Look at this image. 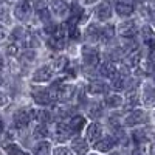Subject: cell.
Wrapping results in <instances>:
<instances>
[{"mask_svg":"<svg viewBox=\"0 0 155 155\" xmlns=\"http://www.w3.org/2000/svg\"><path fill=\"white\" fill-rule=\"evenodd\" d=\"M81 56H82V64L88 68H95V65L99 61L98 50L92 45H84L82 50H81Z\"/></svg>","mask_w":155,"mask_h":155,"instance_id":"6da1fadb","label":"cell"},{"mask_svg":"<svg viewBox=\"0 0 155 155\" xmlns=\"http://www.w3.org/2000/svg\"><path fill=\"white\" fill-rule=\"evenodd\" d=\"M31 96L37 106H48L53 102V98L50 95V90L44 87H33L31 88Z\"/></svg>","mask_w":155,"mask_h":155,"instance_id":"7a4b0ae2","label":"cell"},{"mask_svg":"<svg viewBox=\"0 0 155 155\" xmlns=\"http://www.w3.org/2000/svg\"><path fill=\"white\" fill-rule=\"evenodd\" d=\"M14 124L17 126V127H27L30 123H31V120H34V110H28V109H20V110H17L16 113H14Z\"/></svg>","mask_w":155,"mask_h":155,"instance_id":"3957f363","label":"cell"},{"mask_svg":"<svg viewBox=\"0 0 155 155\" xmlns=\"http://www.w3.org/2000/svg\"><path fill=\"white\" fill-rule=\"evenodd\" d=\"M50 6H51V11L59 17H67L70 14V6L65 0H51Z\"/></svg>","mask_w":155,"mask_h":155,"instance_id":"277c9868","label":"cell"},{"mask_svg":"<svg viewBox=\"0 0 155 155\" xmlns=\"http://www.w3.org/2000/svg\"><path fill=\"white\" fill-rule=\"evenodd\" d=\"M31 11H33V6L28 3V2H20L16 5L14 8V16L19 19V20H28L30 16H31Z\"/></svg>","mask_w":155,"mask_h":155,"instance_id":"5b68a950","label":"cell"},{"mask_svg":"<svg viewBox=\"0 0 155 155\" xmlns=\"http://www.w3.org/2000/svg\"><path fill=\"white\" fill-rule=\"evenodd\" d=\"M137 31H138V30H137V25H135L134 20H126V22L120 23V27H118L120 36H123V37H126V39L134 37V36L137 34Z\"/></svg>","mask_w":155,"mask_h":155,"instance_id":"8992f818","label":"cell"},{"mask_svg":"<svg viewBox=\"0 0 155 155\" xmlns=\"http://www.w3.org/2000/svg\"><path fill=\"white\" fill-rule=\"evenodd\" d=\"M146 121V113L143 110H132L126 116L124 124L126 126H137V124H143Z\"/></svg>","mask_w":155,"mask_h":155,"instance_id":"52a82bcc","label":"cell"},{"mask_svg":"<svg viewBox=\"0 0 155 155\" xmlns=\"http://www.w3.org/2000/svg\"><path fill=\"white\" fill-rule=\"evenodd\" d=\"M95 14H96V19L98 20H107L112 17V5L110 2H107V0H104V2H101L95 11Z\"/></svg>","mask_w":155,"mask_h":155,"instance_id":"ba28073f","label":"cell"},{"mask_svg":"<svg viewBox=\"0 0 155 155\" xmlns=\"http://www.w3.org/2000/svg\"><path fill=\"white\" fill-rule=\"evenodd\" d=\"M67 126L70 129L71 135L79 134L82 130V127L85 126V118H84V116H81V115H74V116H71V118H70V121L67 123Z\"/></svg>","mask_w":155,"mask_h":155,"instance_id":"9c48e42d","label":"cell"},{"mask_svg":"<svg viewBox=\"0 0 155 155\" xmlns=\"http://www.w3.org/2000/svg\"><path fill=\"white\" fill-rule=\"evenodd\" d=\"M51 76H53V70L50 67H41L37 68L33 74V81L34 82H47L51 79Z\"/></svg>","mask_w":155,"mask_h":155,"instance_id":"30bf717a","label":"cell"},{"mask_svg":"<svg viewBox=\"0 0 155 155\" xmlns=\"http://www.w3.org/2000/svg\"><path fill=\"white\" fill-rule=\"evenodd\" d=\"M115 144H116V141L112 137H106V138H99L96 141V143H95V149H98L99 152H110Z\"/></svg>","mask_w":155,"mask_h":155,"instance_id":"8fae6325","label":"cell"},{"mask_svg":"<svg viewBox=\"0 0 155 155\" xmlns=\"http://www.w3.org/2000/svg\"><path fill=\"white\" fill-rule=\"evenodd\" d=\"M71 150L76 152V155H85L88 152V144H87V140L78 137L71 141Z\"/></svg>","mask_w":155,"mask_h":155,"instance_id":"7c38bea8","label":"cell"},{"mask_svg":"<svg viewBox=\"0 0 155 155\" xmlns=\"http://www.w3.org/2000/svg\"><path fill=\"white\" fill-rule=\"evenodd\" d=\"M70 137H71V132H70L68 126L65 123H58L56 124V135H54V138L59 141V143H62V141H67Z\"/></svg>","mask_w":155,"mask_h":155,"instance_id":"4fadbf2b","label":"cell"},{"mask_svg":"<svg viewBox=\"0 0 155 155\" xmlns=\"http://www.w3.org/2000/svg\"><path fill=\"white\" fill-rule=\"evenodd\" d=\"M143 102H144V106H147V107L155 106V87L153 85H150V84H146L144 85V90H143Z\"/></svg>","mask_w":155,"mask_h":155,"instance_id":"5bb4252c","label":"cell"},{"mask_svg":"<svg viewBox=\"0 0 155 155\" xmlns=\"http://www.w3.org/2000/svg\"><path fill=\"white\" fill-rule=\"evenodd\" d=\"M99 74L104 76V78H109V79H113V78L118 74V70H116V67L112 62H104L99 65Z\"/></svg>","mask_w":155,"mask_h":155,"instance_id":"9a60e30c","label":"cell"},{"mask_svg":"<svg viewBox=\"0 0 155 155\" xmlns=\"http://www.w3.org/2000/svg\"><path fill=\"white\" fill-rule=\"evenodd\" d=\"M101 135H102V129L98 123H92L87 127V138L92 141V143H96V141L101 138Z\"/></svg>","mask_w":155,"mask_h":155,"instance_id":"2e32d148","label":"cell"},{"mask_svg":"<svg viewBox=\"0 0 155 155\" xmlns=\"http://www.w3.org/2000/svg\"><path fill=\"white\" fill-rule=\"evenodd\" d=\"M152 138H153V134L150 129H138V130L134 132V140L138 144H143L144 141H149Z\"/></svg>","mask_w":155,"mask_h":155,"instance_id":"e0dca14e","label":"cell"},{"mask_svg":"<svg viewBox=\"0 0 155 155\" xmlns=\"http://www.w3.org/2000/svg\"><path fill=\"white\" fill-rule=\"evenodd\" d=\"M140 62H141V56H140V51L138 50H134V51H130V53H127V56L124 58V65L127 68L137 67Z\"/></svg>","mask_w":155,"mask_h":155,"instance_id":"ac0fdd59","label":"cell"},{"mask_svg":"<svg viewBox=\"0 0 155 155\" xmlns=\"http://www.w3.org/2000/svg\"><path fill=\"white\" fill-rule=\"evenodd\" d=\"M115 9H116V12H118L120 16L127 17V16H130L132 12H134V5L129 3V2H126V0H120V2L116 3Z\"/></svg>","mask_w":155,"mask_h":155,"instance_id":"d6986e66","label":"cell"},{"mask_svg":"<svg viewBox=\"0 0 155 155\" xmlns=\"http://www.w3.org/2000/svg\"><path fill=\"white\" fill-rule=\"evenodd\" d=\"M104 104L110 109H118L123 106V98L120 95H109V96H106Z\"/></svg>","mask_w":155,"mask_h":155,"instance_id":"ffe728a7","label":"cell"},{"mask_svg":"<svg viewBox=\"0 0 155 155\" xmlns=\"http://www.w3.org/2000/svg\"><path fill=\"white\" fill-rule=\"evenodd\" d=\"M3 150L8 155H28L20 146H17L16 143H6V144H3Z\"/></svg>","mask_w":155,"mask_h":155,"instance_id":"44dd1931","label":"cell"},{"mask_svg":"<svg viewBox=\"0 0 155 155\" xmlns=\"http://www.w3.org/2000/svg\"><path fill=\"white\" fill-rule=\"evenodd\" d=\"M88 92L92 93V95H99V93H104V92H107V85H106L104 82L93 81V82H90V85H88Z\"/></svg>","mask_w":155,"mask_h":155,"instance_id":"7402d4cb","label":"cell"},{"mask_svg":"<svg viewBox=\"0 0 155 155\" xmlns=\"http://www.w3.org/2000/svg\"><path fill=\"white\" fill-rule=\"evenodd\" d=\"M99 27L98 25H95V23H92L90 27L87 28V31H85V37L88 39L90 42H95V41H98L99 39Z\"/></svg>","mask_w":155,"mask_h":155,"instance_id":"603a6c76","label":"cell"},{"mask_svg":"<svg viewBox=\"0 0 155 155\" xmlns=\"http://www.w3.org/2000/svg\"><path fill=\"white\" fill-rule=\"evenodd\" d=\"M137 104H138V90L132 88V90H129L127 95H126V106L127 107H135Z\"/></svg>","mask_w":155,"mask_h":155,"instance_id":"cb8c5ba5","label":"cell"},{"mask_svg":"<svg viewBox=\"0 0 155 155\" xmlns=\"http://www.w3.org/2000/svg\"><path fill=\"white\" fill-rule=\"evenodd\" d=\"M50 150V143L48 141H41V143L34 144L33 147V153L34 155H47Z\"/></svg>","mask_w":155,"mask_h":155,"instance_id":"d4e9b609","label":"cell"},{"mask_svg":"<svg viewBox=\"0 0 155 155\" xmlns=\"http://www.w3.org/2000/svg\"><path fill=\"white\" fill-rule=\"evenodd\" d=\"M113 34H115V28L112 27V25L102 27L99 30V39H101V41H110V39L113 37Z\"/></svg>","mask_w":155,"mask_h":155,"instance_id":"484cf974","label":"cell"},{"mask_svg":"<svg viewBox=\"0 0 155 155\" xmlns=\"http://www.w3.org/2000/svg\"><path fill=\"white\" fill-rule=\"evenodd\" d=\"M48 47L53 50H64L65 48V41L64 39H58V37H50L48 39Z\"/></svg>","mask_w":155,"mask_h":155,"instance_id":"4316f807","label":"cell"},{"mask_svg":"<svg viewBox=\"0 0 155 155\" xmlns=\"http://www.w3.org/2000/svg\"><path fill=\"white\" fill-rule=\"evenodd\" d=\"M112 81H113V82H112V88L116 90V92H118V90H123V88L126 87V79H124V76H121V74H120V76L116 74Z\"/></svg>","mask_w":155,"mask_h":155,"instance_id":"83f0119b","label":"cell"},{"mask_svg":"<svg viewBox=\"0 0 155 155\" xmlns=\"http://www.w3.org/2000/svg\"><path fill=\"white\" fill-rule=\"evenodd\" d=\"M47 135H48L47 124H39V126L34 129V137H37V138H45Z\"/></svg>","mask_w":155,"mask_h":155,"instance_id":"f1b7e54d","label":"cell"},{"mask_svg":"<svg viewBox=\"0 0 155 155\" xmlns=\"http://www.w3.org/2000/svg\"><path fill=\"white\" fill-rule=\"evenodd\" d=\"M12 39H16V41H23L25 36H27V33H25V30L22 27H16L14 30H12Z\"/></svg>","mask_w":155,"mask_h":155,"instance_id":"f546056e","label":"cell"},{"mask_svg":"<svg viewBox=\"0 0 155 155\" xmlns=\"http://www.w3.org/2000/svg\"><path fill=\"white\" fill-rule=\"evenodd\" d=\"M0 20L2 22H9V11L6 3H0Z\"/></svg>","mask_w":155,"mask_h":155,"instance_id":"4dcf8cb0","label":"cell"},{"mask_svg":"<svg viewBox=\"0 0 155 155\" xmlns=\"http://www.w3.org/2000/svg\"><path fill=\"white\" fill-rule=\"evenodd\" d=\"M34 58H36V53H34V51H31V50H28V51H23V53H22L20 61L25 62V64H30V62L34 61Z\"/></svg>","mask_w":155,"mask_h":155,"instance_id":"1f68e13d","label":"cell"},{"mask_svg":"<svg viewBox=\"0 0 155 155\" xmlns=\"http://www.w3.org/2000/svg\"><path fill=\"white\" fill-rule=\"evenodd\" d=\"M64 70H65L71 78H74V76L78 74V65H76L74 62H70V64L67 62V65H65V68H64Z\"/></svg>","mask_w":155,"mask_h":155,"instance_id":"d6a6232c","label":"cell"},{"mask_svg":"<svg viewBox=\"0 0 155 155\" xmlns=\"http://www.w3.org/2000/svg\"><path fill=\"white\" fill-rule=\"evenodd\" d=\"M39 12V17H41V20L42 22H45V23H50V19H51V16H50V11L45 8V9H41V11H37Z\"/></svg>","mask_w":155,"mask_h":155,"instance_id":"836d02e7","label":"cell"},{"mask_svg":"<svg viewBox=\"0 0 155 155\" xmlns=\"http://www.w3.org/2000/svg\"><path fill=\"white\" fill-rule=\"evenodd\" d=\"M101 113H102V107H99V106H95V109H92L88 112V115H90V118H99L101 116Z\"/></svg>","mask_w":155,"mask_h":155,"instance_id":"e575fe53","label":"cell"},{"mask_svg":"<svg viewBox=\"0 0 155 155\" xmlns=\"http://www.w3.org/2000/svg\"><path fill=\"white\" fill-rule=\"evenodd\" d=\"M33 8H34L36 11L45 9V8H47V3H45V0H34V2H33Z\"/></svg>","mask_w":155,"mask_h":155,"instance_id":"d590c367","label":"cell"},{"mask_svg":"<svg viewBox=\"0 0 155 155\" xmlns=\"http://www.w3.org/2000/svg\"><path fill=\"white\" fill-rule=\"evenodd\" d=\"M65 65H67V61L64 59V58H59L58 61H54V68L56 70H64V68H65Z\"/></svg>","mask_w":155,"mask_h":155,"instance_id":"8d00e7d4","label":"cell"},{"mask_svg":"<svg viewBox=\"0 0 155 155\" xmlns=\"http://www.w3.org/2000/svg\"><path fill=\"white\" fill-rule=\"evenodd\" d=\"M17 51H19V48H17V45H14V44H9V45L6 47V53H8L9 56H16Z\"/></svg>","mask_w":155,"mask_h":155,"instance_id":"74e56055","label":"cell"},{"mask_svg":"<svg viewBox=\"0 0 155 155\" xmlns=\"http://www.w3.org/2000/svg\"><path fill=\"white\" fill-rule=\"evenodd\" d=\"M53 153L54 155H71L70 149H67V147H58V149H54Z\"/></svg>","mask_w":155,"mask_h":155,"instance_id":"f35d334b","label":"cell"},{"mask_svg":"<svg viewBox=\"0 0 155 155\" xmlns=\"http://www.w3.org/2000/svg\"><path fill=\"white\" fill-rule=\"evenodd\" d=\"M9 102V99H8V96L3 93V92H0V106H6Z\"/></svg>","mask_w":155,"mask_h":155,"instance_id":"ab89813d","label":"cell"},{"mask_svg":"<svg viewBox=\"0 0 155 155\" xmlns=\"http://www.w3.org/2000/svg\"><path fill=\"white\" fill-rule=\"evenodd\" d=\"M5 36H6V31H5V28L2 27V25H0V41H2Z\"/></svg>","mask_w":155,"mask_h":155,"instance_id":"60d3db41","label":"cell"},{"mask_svg":"<svg viewBox=\"0 0 155 155\" xmlns=\"http://www.w3.org/2000/svg\"><path fill=\"white\" fill-rule=\"evenodd\" d=\"M3 132V120H2V116H0V134Z\"/></svg>","mask_w":155,"mask_h":155,"instance_id":"b9f144b4","label":"cell"},{"mask_svg":"<svg viewBox=\"0 0 155 155\" xmlns=\"http://www.w3.org/2000/svg\"><path fill=\"white\" fill-rule=\"evenodd\" d=\"M95 2H98V0H85V3H87V5H93Z\"/></svg>","mask_w":155,"mask_h":155,"instance_id":"7bdbcfd3","label":"cell"},{"mask_svg":"<svg viewBox=\"0 0 155 155\" xmlns=\"http://www.w3.org/2000/svg\"><path fill=\"white\" fill-rule=\"evenodd\" d=\"M3 65H5V62H3V58H0V70L3 68Z\"/></svg>","mask_w":155,"mask_h":155,"instance_id":"ee69618b","label":"cell"},{"mask_svg":"<svg viewBox=\"0 0 155 155\" xmlns=\"http://www.w3.org/2000/svg\"><path fill=\"white\" fill-rule=\"evenodd\" d=\"M150 152H152V155H155V144H152V147H150Z\"/></svg>","mask_w":155,"mask_h":155,"instance_id":"f6af8a7d","label":"cell"},{"mask_svg":"<svg viewBox=\"0 0 155 155\" xmlns=\"http://www.w3.org/2000/svg\"><path fill=\"white\" fill-rule=\"evenodd\" d=\"M153 25H155V11H153Z\"/></svg>","mask_w":155,"mask_h":155,"instance_id":"bcb514c9","label":"cell"},{"mask_svg":"<svg viewBox=\"0 0 155 155\" xmlns=\"http://www.w3.org/2000/svg\"><path fill=\"white\" fill-rule=\"evenodd\" d=\"M0 84H2V74H0Z\"/></svg>","mask_w":155,"mask_h":155,"instance_id":"7dc6e473","label":"cell"},{"mask_svg":"<svg viewBox=\"0 0 155 155\" xmlns=\"http://www.w3.org/2000/svg\"><path fill=\"white\" fill-rule=\"evenodd\" d=\"M112 155H120V153H112Z\"/></svg>","mask_w":155,"mask_h":155,"instance_id":"c3c4849f","label":"cell"},{"mask_svg":"<svg viewBox=\"0 0 155 155\" xmlns=\"http://www.w3.org/2000/svg\"><path fill=\"white\" fill-rule=\"evenodd\" d=\"M22 2H28V0H22Z\"/></svg>","mask_w":155,"mask_h":155,"instance_id":"681fc988","label":"cell"},{"mask_svg":"<svg viewBox=\"0 0 155 155\" xmlns=\"http://www.w3.org/2000/svg\"><path fill=\"white\" fill-rule=\"evenodd\" d=\"M92 155H99V153H92Z\"/></svg>","mask_w":155,"mask_h":155,"instance_id":"f907efd6","label":"cell"}]
</instances>
